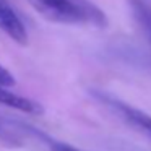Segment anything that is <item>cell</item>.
Here are the masks:
<instances>
[{"mask_svg": "<svg viewBox=\"0 0 151 151\" xmlns=\"http://www.w3.org/2000/svg\"><path fill=\"white\" fill-rule=\"evenodd\" d=\"M47 146H49L50 151H85L81 148H76L70 143H65V141H57V140H50L47 138Z\"/></svg>", "mask_w": 151, "mask_h": 151, "instance_id": "obj_6", "label": "cell"}, {"mask_svg": "<svg viewBox=\"0 0 151 151\" xmlns=\"http://www.w3.org/2000/svg\"><path fill=\"white\" fill-rule=\"evenodd\" d=\"M96 98L101 102H104L107 107H111L115 114H119L124 119L127 124H130L132 127L138 128L140 132H143L146 137L151 138V115L146 114L141 109H137L133 106L127 104V102L120 101V99H115L114 96L104 94V93H98Z\"/></svg>", "mask_w": 151, "mask_h": 151, "instance_id": "obj_2", "label": "cell"}, {"mask_svg": "<svg viewBox=\"0 0 151 151\" xmlns=\"http://www.w3.org/2000/svg\"><path fill=\"white\" fill-rule=\"evenodd\" d=\"M133 12H135L137 18L140 20V23L143 24V28L148 31V34H150V37H151V8L148 7V5L138 2V0H135L133 2Z\"/></svg>", "mask_w": 151, "mask_h": 151, "instance_id": "obj_5", "label": "cell"}, {"mask_svg": "<svg viewBox=\"0 0 151 151\" xmlns=\"http://www.w3.org/2000/svg\"><path fill=\"white\" fill-rule=\"evenodd\" d=\"M37 15L47 21L73 26L106 28V13L91 0H28Z\"/></svg>", "mask_w": 151, "mask_h": 151, "instance_id": "obj_1", "label": "cell"}, {"mask_svg": "<svg viewBox=\"0 0 151 151\" xmlns=\"http://www.w3.org/2000/svg\"><path fill=\"white\" fill-rule=\"evenodd\" d=\"M0 104L5 107L20 111L23 114H31V115H41L44 114V107L37 101L29 98L20 96L13 91H8V88L0 85Z\"/></svg>", "mask_w": 151, "mask_h": 151, "instance_id": "obj_4", "label": "cell"}, {"mask_svg": "<svg viewBox=\"0 0 151 151\" xmlns=\"http://www.w3.org/2000/svg\"><path fill=\"white\" fill-rule=\"evenodd\" d=\"M0 31H4L13 42L20 46L28 44L26 26L8 0H0Z\"/></svg>", "mask_w": 151, "mask_h": 151, "instance_id": "obj_3", "label": "cell"}, {"mask_svg": "<svg viewBox=\"0 0 151 151\" xmlns=\"http://www.w3.org/2000/svg\"><path fill=\"white\" fill-rule=\"evenodd\" d=\"M15 83H17L15 76L4 65H0V85L5 86V88H12V86H15Z\"/></svg>", "mask_w": 151, "mask_h": 151, "instance_id": "obj_7", "label": "cell"}]
</instances>
